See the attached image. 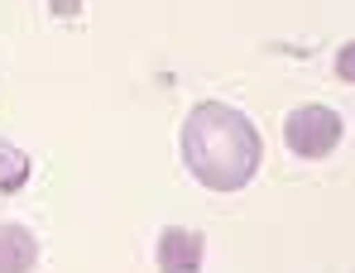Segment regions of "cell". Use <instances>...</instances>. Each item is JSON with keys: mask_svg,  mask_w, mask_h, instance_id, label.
Masks as SVG:
<instances>
[{"mask_svg": "<svg viewBox=\"0 0 355 273\" xmlns=\"http://www.w3.org/2000/svg\"><path fill=\"white\" fill-rule=\"evenodd\" d=\"M182 164L211 192H240L264 164V139L245 110L197 101L182 120Z\"/></svg>", "mask_w": 355, "mask_h": 273, "instance_id": "cell-1", "label": "cell"}, {"mask_svg": "<svg viewBox=\"0 0 355 273\" xmlns=\"http://www.w3.org/2000/svg\"><path fill=\"white\" fill-rule=\"evenodd\" d=\"M284 139L293 159H327L346 139V120L331 106H302L284 120Z\"/></svg>", "mask_w": 355, "mask_h": 273, "instance_id": "cell-2", "label": "cell"}, {"mask_svg": "<svg viewBox=\"0 0 355 273\" xmlns=\"http://www.w3.org/2000/svg\"><path fill=\"white\" fill-rule=\"evenodd\" d=\"M159 273H202L207 264V240L202 230H187V225H168L159 235Z\"/></svg>", "mask_w": 355, "mask_h": 273, "instance_id": "cell-3", "label": "cell"}, {"mask_svg": "<svg viewBox=\"0 0 355 273\" xmlns=\"http://www.w3.org/2000/svg\"><path fill=\"white\" fill-rule=\"evenodd\" d=\"M39 240L24 225H0V273H34Z\"/></svg>", "mask_w": 355, "mask_h": 273, "instance_id": "cell-4", "label": "cell"}, {"mask_svg": "<svg viewBox=\"0 0 355 273\" xmlns=\"http://www.w3.org/2000/svg\"><path fill=\"white\" fill-rule=\"evenodd\" d=\"M29 154L24 149H15L10 139H0V192H19L24 182H29Z\"/></svg>", "mask_w": 355, "mask_h": 273, "instance_id": "cell-5", "label": "cell"}, {"mask_svg": "<svg viewBox=\"0 0 355 273\" xmlns=\"http://www.w3.org/2000/svg\"><path fill=\"white\" fill-rule=\"evenodd\" d=\"M355 44H341V53H336V77H341V82H351L355 77Z\"/></svg>", "mask_w": 355, "mask_h": 273, "instance_id": "cell-6", "label": "cell"}, {"mask_svg": "<svg viewBox=\"0 0 355 273\" xmlns=\"http://www.w3.org/2000/svg\"><path fill=\"white\" fill-rule=\"evenodd\" d=\"M77 10H82V0H53V15H62V19L77 15Z\"/></svg>", "mask_w": 355, "mask_h": 273, "instance_id": "cell-7", "label": "cell"}]
</instances>
